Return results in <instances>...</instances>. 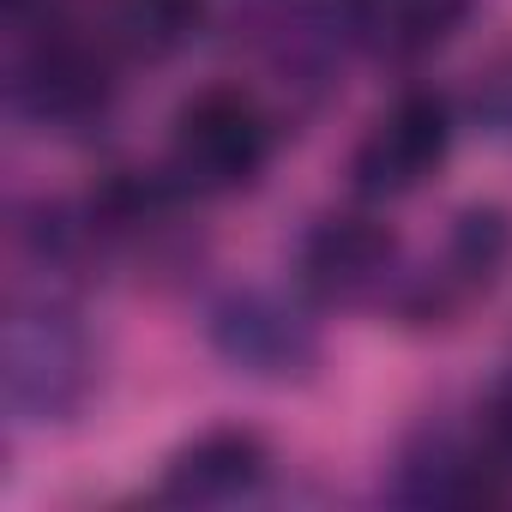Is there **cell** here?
Returning a JSON list of instances; mask_svg holds the SVG:
<instances>
[{
  "label": "cell",
  "instance_id": "7",
  "mask_svg": "<svg viewBox=\"0 0 512 512\" xmlns=\"http://www.w3.org/2000/svg\"><path fill=\"white\" fill-rule=\"evenodd\" d=\"M512 260V211L506 205H470L452 217L440 266H428L416 284H404L398 308L410 320H446L452 308H464L476 290H488Z\"/></svg>",
  "mask_w": 512,
  "mask_h": 512
},
{
  "label": "cell",
  "instance_id": "2",
  "mask_svg": "<svg viewBox=\"0 0 512 512\" xmlns=\"http://www.w3.org/2000/svg\"><path fill=\"white\" fill-rule=\"evenodd\" d=\"M97 386V350L79 314L31 296L7 320V410L19 422H67Z\"/></svg>",
  "mask_w": 512,
  "mask_h": 512
},
{
  "label": "cell",
  "instance_id": "6",
  "mask_svg": "<svg viewBox=\"0 0 512 512\" xmlns=\"http://www.w3.org/2000/svg\"><path fill=\"white\" fill-rule=\"evenodd\" d=\"M392 229L362 217V211H338V217H320L308 235H302V253H296V272H302V290L326 308H356V302H374L386 284H392Z\"/></svg>",
  "mask_w": 512,
  "mask_h": 512
},
{
  "label": "cell",
  "instance_id": "8",
  "mask_svg": "<svg viewBox=\"0 0 512 512\" xmlns=\"http://www.w3.org/2000/svg\"><path fill=\"white\" fill-rule=\"evenodd\" d=\"M512 476L500 470V458L488 452L482 428L458 434V428H422L392 470V494L410 506H464V500H494Z\"/></svg>",
  "mask_w": 512,
  "mask_h": 512
},
{
  "label": "cell",
  "instance_id": "4",
  "mask_svg": "<svg viewBox=\"0 0 512 512\" xmlns=\"http://www.w3.org/2000/svg\"><path fill=\"white\" fill-rule=\"evenodd\" d=\"M205 338L235 374L253 380H302L320 362V338L308 314L272 290H229L223 302H211Z\"/></svg>",
  "mask_w": 512,
  "mask_h": 512
},
{
  "label": "cell",
  "instance_id": "12",
  "mask_svg": "<svg viewBox=\"0 0 512 512\" xmlns=\"http://www.w3.org/2000/svg\"><path fill=\"white\" fill-rule=\"evenodd\" d=\"M476 109H482V121L512 145V61H500L488 79H482V97H476Z\"/></svg>",
  "mask_w": 512,
  "mask_h": 512
},
{
  "label": "cell",
  "instance_id": "3",
  "mask_svg": "<svg viewBox=\"0 0 512 512\" xmlns=\"http://www.w3.org/2000/svg\"><path fill=\"white\" fill-rule=\"evenodd\" d=\"M109 103H115L109 61H103V49H91L85 37H73V25L19 37V55H13V109L31 127L79 133V127H97L109 115Z\"/></svg>",
  "mask_w": 512,
  "mask_h": 512
},
{
  "label": "cell",
  "instance_id": "11",
  "mask_svg": "<svg viewBox=\"0 0 512 512\" xmlns=\"http://www.w3.org/2000/svg\"><path fill=\"white\" fill-rule=\"evenodd\" d=\"M482 440H488V452L500 458V470L512 476V374L488 392V410H482Z\"/></svg>",
  "mask_w": 512,
  "mask_h": 512
},
{
  "label": "cell",
  "instance_id": "1",
  "mask_svg": "<svg viewBox=\"0 0 512 512\" xmlns=\"http://www.w3.org/2000/svg\"><path fill=\"white\" fill-rule=\"evenodd\" d=\"M266 163H272V115L241 85H211L175 109L163 175L187 199L241 193V187L260 181Z\"/></svg>",
  "mask_w": 512,
  "mask_h": 512
},
{
  "label": "cell",
  "instance_id": "10",
  "mask_svg": "<svg viewBox=\"0 0 512 512\" xmlns=\"http://www.w3.org/2000/svg\"><path fill=\"white\" fill-rule=\"evenodd\" d=\"M199 31V0H115L109 7V43L145 61L175 55Z\"/></svg>",
  "mask_w": 512,
  "mask_h": 512
},
{
  "label": "cell",
  "instance_id": "9",
  "mask_svg": "<svg viewBox=\"0 0 512 512\" xmlns=\"http://www.w3.org/2000/svg\"><path fill=\"white\" fill-rule=\"evenodd\" d=\"M272 476V452L260 434L247 428H211L199 434L193 446H181L163 470V500L169 506H229V500H247L260 494Z\"/></svg>",
  "mask_w": 512,
  "mask_h": 512
},
{
  "label": "cell",
  "instance_id": "5",
  "mask_svg": "<svg viewBox=\"0 0 512 512\" xmlns=\"http://www.w3.org/2000/svg\"><path fill=\"white\" fill-rule=\"evenodd\" d=\"M452 151V103L440 91H404L356 145L350 181L362 199H404L416 193Z\"/></svg>",
  "mask_w": 512,
  "mask_h": 512
}]
</instances>
